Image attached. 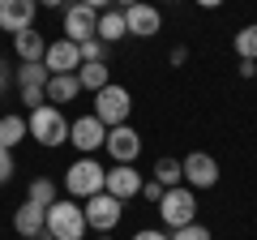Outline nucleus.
I'll use <instances>...</instances> for the list:
<instances>
[{"mask_svg": "<svg viewBox=\"0 0 257 240\" xmlns=\"http://www.w3.org/2000/svg\"><path fill=\"white\" fill-rule=\"evenodd\" d=\"M13 52H18L22 65H35V60H43V56H47V39L30 26V30H22V35H13Z\"/></svg>", "mask_w": 257, "mask_h": 240, "instance_id": "nucleus-16", "label": "nucleus"}, {"mask_svg": "<svg viewBox=\"0 0 257 240\" xmlns=\"http://www.w3.org/2000/svg\"><path fill=\"white\" fill-rule=\"evenodd\" d=\"M47 231L56 240H82L86 231V210L73 202V197H60L56 206H47Z\"/></svg>", "mask_w": 257, "mask_h": 240, "instance_id": "nucleus-4", "label": "nucleus"}, {"mask_svg": "<svg viewBox=\"0 0 257 240\" xmlns=\"http://www.w3.org/2000/svg\"><path fill=\"white\" fill-rule=\"evenodd\" d=\"M77 47H82V65H99V60L107 65V43H103L99 35L86 39V43H77Z\"/></svg>", "mask_w": 257, "mask_h": 240, "instance_id": "nucleus-25", "label": "nucleus"}, {"mask_svg": "<svg viewBox=\"0 0 257 240\" xmlns=\"http://www.w3.org/2000/svg\"><path fill=\"white\" fill-rule=\"evenodd\" d=\"M99 35V13L82 0H69V9H64V39H73V43H86V39Z\"/></svg>", "mask_w": 257, "mask_h": 240, "instance_id": "nucleus-8", "label": "nucleus"}, {"mask_svg": "<svg viewBox=\"0 0 257 240\" xmlns=\"http://www.w3.org/2000/svg\"><path fill=\"white\" fill-rule=\"evenodd\" d=\"M26 202H35V206H56L60 202V189H56V180H47V176H35L30 180V193H26Z\"/></svg>", "mask_w": 257, "mask_h": 240, "instance_id": "nucleus-20", "label": "nucleus"}, {"mask_svg": "<svg viewBox=\"0 0 257 240\" xmlns=\"http://www.w3.org/2000/svg\"><path fill=\"white\" fill-rule=\"evenodd\" d=\"M30 138V125H26V116H0V146L5 150H13L18 142H26Z\"/></svg>", "mask_w": 257, "mask_h": 240, "instance_id": "nucleus-19", "label": "nucleus"}, {"mask_svg": "<svg viewBox=\"0 0 257 240\" xmlns=\"http://www.w3.org/2000/svg\"><path fill=\"white\" fill-rule=\"evenodd\" d=\"M107 155L116 159V163H138L142 155V138L133 125H116V129H107Z\"/></svg>", "mask_w": 257, "mask_h": 240, "instance_id": "nucleus-12", "label": "nucleus"}, {"mask_svg": "<svg viewBox=\"0 0 257 240\" xmlns=\"http://www.w3.org/2000/svg\"><path fill=\"white\" fill-rule=\"evenodd\" d=\"M172 240H214L210 227H202V223H189V227H176Z\"/></svg>", "mask_w": 257, "mask_h": 240, "instance_id": "nucleus-26", "label": "nucleus"}, {"mask_svg": "<svg viewBox=\"0 0 257 240\" xmlns=\"http://www.w3.org/2000/svg\"><path fill=\"white\" fill-rule=\"evenodd\" d=\"M26 125H30V138H35L39 146H64V142H69V120H64V111L56 107V103L35 107L26 116Z\"/></svg>", "mask_w": 257, "mask_h": 240, "instance_id": "nucleus-2", "label": "nucleus"}, {"mask_svg": "<svg viewBox=\"0 0 257 240\" xmlns=\"http://www.w3.org/2000/svg\"><path fill=\"white\" fill-rule=\"evenodd\" d=\"M124 22H128V35H133V39H150V35H159V26H163L159 9L146 5V0H138L133 9H124Z\"/></svg>", "mask_w": 257, "mask_h": 240, "instance_id": "nucleus-14", "label": "nucleus"}, {"mask_svg": "<svg viewBox=\"0 0 257 240\" xmlns=\"http://www.w3.org/2000/svg\"><path fill=\"white\" fill-rule=\"evenodd\" d=\"M142 172L133 163H116V167H107V180H103V193H111L116 202H128V197H138L142 193Z\"/></svg>", "mask_w": 257, "mask_h": 240, "instance_id": "nucleus-10", "label": "nucleus"}, {"mask_svg": "<svg viewBox=\"0 0 257 240\" xmlns=\"http://www.w3.org/2000/svg\"><path fill=\"white\" fill-rule=\"evenodd\" d=\"M82 5H90L94 13H103V9H111V5H116V0H82Z\"/></svg>", "mask_w": 257, "mask_h": 240, "instance_id": "nucleus-31", "label": "nucleus"}, {"mask_svg": "<svg viewBox=\"0 0 257 240\" xmlns=\"http://www.w3.org/2000/svg\"><path fill=\"white\" fill-rule=\"evenodd\" d=\"M0 69H5V60H0Z\"/></svg>", "mask_w": 257, "mask_h": 240, "instance_id": "nucleus-38", "label": "nucleus"}, {"mask_svg": "<svg viewBox=\"0 0 257 240\" xmlns=\"http://www.w3.org/2000/svg\"><path fill=\"white\" fill-rule=\"evenodd\" d=\"M77 82H82V90L99 94L103 86H111V69L103 65V60H99V65H82V69H77Z\"/></svg>", "mask_w": 257, "mask_h": 240, "instance_id": "nucleus-21", "label": "nucleus"}, {"mask_svg": "<svg viewBox=\"0 0 257 240\" xmlns=\"http://www.w3.org/2000/svg\"><path fill=\"white\" fill-rule=\"evenodd\" d=\"M189 60V47H172V65H184Z\"/></svg>", "mask_w": 257, "mask_h": 240, "instance_id": "nucleus-32", "label": "nucleus"}, {"mask_svg": "<svg viewBox=\"0 0 257 240\" xmlns=\"http://www.w3.org/2000/svg\"><path fill=\"white\" fill-rule=\"evenodd\" d=\"M43 94H47V103H73L82 94V82H77V73H52Z\"/></svg>", "mask_w": 257, "mask_h": 240, "instance_id": "nucleus-17", "label": "nucleus"}, {"mask_svg": "<svg viewBox=\"0 0 257 240\" xmlns=\"http://www.w3.org/2000/svg\"><path fill=\"white\" fill-rule=\"evenodd\" d=\"M9 176H13V150L0 146V185H9Z\"/></svg>", "mask_w": 257, "mask_h": 240, "instance_id": "nucleus-28", "label": "nucleus"}, {"mask_svg": "<svg viewBox=\"0 0 257 240\" xmlns=\"http://www.w3.org/2000/svg\"><path fill=\"white\" fill-rule=\"evenodd\" d=\"M133 5H138V0H116V9L124 13V9H133Z\"/></svg>", "mask_w": 257, "mask_h": 240, "instance_id": "nucleus-35", "label": "nucleus"}, {"mask_svg": "<svg viewBox=\"0 0 257 240\" xmlns=\"http://www.w3.org/2000/svg\"><path fill=\"white\" fill-rule=\"evenodd\" d=\"M197 5H202V9H219L223 0H197Z\"/></svg>", "mask_w": 257, "mask_h": 240, "instance_id": "nucleus-36", "label": "nucleus"}, {"mask_svg": "<svg viewBox=\"0 0 257 240\" xmlns=\"http://www.w3.org/2000/svg\"><path fill=\"white\" fill-rule=\"evenodd\" d=\"M103 180H107V167L94 155H82L69 172H64V193L73 197V202H86V197L103 193Z\"/></svg>", "mask_w": 257, "mask_h": 240, "instance_id": "nucleus-1", "label": "nucleus"}, {"mask_svg": "<svg viewBox=\"0 0 257 240\" xmlns=\"http://www.w3.org/2000/svg\"><path fill=\"white\" fill-rule=\"evenodd\" d=\"M35 13H39V0H0V30L22 35L35 26Z\"/></svg>", "mask_w": 257, "mask_h": 240, "instance_id": "nucleus-11", "label": "nucleus"}, {"mask_svg": "<svg viewBox=\"0 0 257 240\" xmlns=\"http://www.w3.org/2000/svg\"><path fill=\"white\" fill-rule=\"evenodd\" d=\"M30 240H56V236H52V231L43 227V231H39V236H30Z\"/></svg>", "mask_w": 257, "mask_h": 240, "instance_id": "nucleus-37", "label": "nucleus"}, {"mask_svg": "<svg viewBox=\"0 0 257 240\" xmlns=\"http://www.w3.org/2000/svg\"><path fill=\"white\" fill-rule=\"evenodd\" d=\"M22 103H26L30 111H35V107H43V103H47V94H43V86H22Z\"/></svg>", "mask_w": 257, "mask_h": 240, "instance_id": "nucleus-27", "label": "nucleus"}, {"mask_svg": "<svg viewBox=\"0 0 257 240\" xmlns=\"http://www.w3.org/2000/svg\"><path fill=\"white\" fill-rule=\"evenodd\" d=\"M155 180H159V185H163V189H176V185H180V180H184V167H180V159H159V163H155Z\"/></svg>", "mask_w": 257, "mask_h": 240, "instance_id": "nucleus-22", "label": "nucleus"}, {"mask_svg": "<svg viewBox=\"0 0 257 240\" xmlns=\"http://www.w3.org/2000/svg\"><path fill=\"white\" fill-rule=\"evenodd\" d=\"M257 73V60H240V77H253Z\"/></svg>", "mask_w": 257, "mask_h": 240, "instance_id": "nucleus-33", "label": "nucleus"}, {"mask_svg": "<svg viewBox=\"0 0 257 240\" xmlns=\"http://www.w3.org/2000/svg\"><path fill=\"white\" fill-rule=\"evenodd\" d=\"M69 142H73L82 155H94L99 146H107V125H103L94 111L90 116H77L73 125H69Z\"/></svg>", "mask_w": 257, "mask_h": 240, "instance_id": "nucleus-9", "label": "nucleus"}, {"mask_svg": "<svg viewBox=\"0 0 257 240\" xmlns=\"http://www.w3.org/2000/svg\"><path fill=\"white\" fill-rule=\"evenodd\" d=\"M39 9H69V0H39Z\"/></svg>", "mask_w": 257, "mask_h": 240, "instance_id": "nucleus-34", "label": "nucleus"}, {"mask_svg": "<svg viewBox=\"0 0 257 240\" xmlns=\"http://www.w3.org/2000/svg\"><path fill=\"white\" fill-rule=\"evenodd\" d=\"M184 167V185L197 193V189H214L219 185V163H214V155H206V150H193V155L180 159Z\"/></svg>", "mask_w": 257, "mask_h": 240, "instance_id": "nucleus-6", "label": "nucleus"}, {"mask_svg": "<svg viewBox=\"0 0 257 240\" xmlns=\"http://www.w3.org/2000/svg\"><path fill=\"white\" fill-rule=\"evenodd\" d=\"M128 35V22H124V13L111 5V9H103L99 13V39L103 43H116V39H124Z\"/></svg>", "mask_w": 257, "mask_h": 240, "instance_id": "nucleus-18", "label": "nucleus"}, {"mask_svg": "<svg viewBox=\"0 0 257 240\" xmlns=\"http://www.w3.org/2000/svg\"><path fill=\"white\" fill-rule=\"evenodd\" d=\"M43 227H47V210H43V206H35V202H22L18 210H13V231H18L22 240L39 236Z\"/></svg>", "mask_w": 257, "mask_h": 240, "instance_id": "nucleus-15", "label": "nucleus"}, {"mask_svg": "<svg viewBox=\"0 0 257 240\" xmlns=\"http://www.w3.org/2000/svg\"><path fill=\"white\" fill-rule=\"evenodd\" d=\"M133 240H172V236H163V231H159V227H142V231H138V236H133Z\"/></svg>", "mask_w": 257, "mask_h": 240, "instance_id": "nucleus-30", "label": "nucleus"}, {"mask_svg": "<svg viewBox=\"0 0 257 240\" xmlns=\"http://www.w3.org/2000/svg\"><path fill=\"white\" fill-rule=\"evenodd\" d=\"M86 227H94V231H111L120 223V214H124V202H116L111 193H94V197H86Z\"/></svg>", "mask_w": 257, "mask_h": 240, "instance_id": "nucleus-7", "label": "nucleus"}, {"mask_svg": "<svg viewBox=\"0 0 257 240\" xmlns=\"http://www.w3.org/2000/svg\"><path fill=\"white\" fill-rule=\"evenodd\" d=\"M128 111H133V94L124 90V86H103L99 94H94V116L107 125V129H116V125H128Z\"/></svg>", "mask_w": 257, "mask_h": 240, "instance_id": "nucleus-5", "label": "nucleus"}, {"mask_svg": "<svg viewBox=\"0 0 257 240\" xmlns=\"http://www.w3.org/2000/svg\"><path fill=\"white\" fill-rule=\"evenodd\" d=\"M142 197H146V202H163V185H159V180H146V185H142Z\"/></svg>", "mask_w": 257, "mask_h": 240, "instance_id": "nucleus-29", "label": "nucleus"}, {"mask_svg": "<svg viewBox=\"0 0 257 240\" xmlns=\"http://www.w3.org/2000/svg\"><path fill=\"white\" fill-rule=\"evenodd\" d=\"M231 47H236L240 60H257V22H253V26H244V30H236Z\"/></svg>", "mask_w": 257, "mask_h": 240, "instance_id": "nucleus-24", "label": "nucleus"}, {"mask_svg": "<svg viewBox=\"0 0 257 240\" xmlns=\"http://www.w3.org/2000/svg\"><path fill=\"white\" fill-rule=\"evenodd\" d=\"M47 82H52V69H47L43 60H35V65H22V69H18V90H22V86H43V90H47Z\"/></svg>", "mask_w": 257, "mask_h": 240, "instance_id": "nucleus-23", "label": "nucleus"}, {"mask_svg": "<svg viewBox=\"0 0 257 240\" xmlns=\"http://www.w3.org/2000/svg\"><path fill=\"white\" fill-rule=\"evenodd\" d=\"M43 65L52 69V73H77V69H82V47H77L73 39H56V43H47Z\"/></svg>", "mask_w": 257, "mask_h": 240, "instance_id": "nucleus-13", "label": "nucleus"}, {"mask_svg": "<svg viewBox=\"0 0 257 240\" xmlns=\"http://www.w3.org/2000/svg\"><path fill=\"white\" fill-rule=\"evenodd\" d=\"M159 219L163 227H189L197 223V193L189 185H176V189H163V202H159Z\"/></svg>", "mask_w": 257, "mask_h": 240, "instance_id": "nucleus-3", "label": "nucleus"}]
</instances>
